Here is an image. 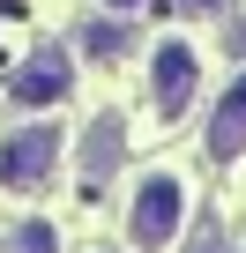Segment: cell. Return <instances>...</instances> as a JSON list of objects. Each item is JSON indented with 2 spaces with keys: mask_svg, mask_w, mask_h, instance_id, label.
Listing matches in <instances>:
<instances>
[{
  "mask_svg": "<svg viewBox=\"0 0 246 253\" xmlns=\"http://www.w3.org/2000/svg\"><path fill=\"white\" fill-rule=\"evenodd\" d=\"M179 216H187V186H179L172 171H149V179L135 186V209H127V238L149 253V246L179 238Z\"/></svg>",
  "mask_w": 246,
  "mask_h": 253,
  "instance_id": "1",
  "label": "cell"
},
{
  "mask_svg": "<svg viewBox=\"0 0 246 253\" xmlns=\"http://www.w3.org/2000/svg\"><path fill=\"white\" fill-rule=\"evenodd\" d=\"M194 89H201V60H194V45H187V38H164V45L149 52V97H157V112L179 119V112L194 104Z\"/></svg>",
  "mask_w": 246,
  "mask_h": 253,
  "instance_id": "2",
  "label": "cell"
},
{
  "mask_svg": "<svg viewBox=\"0 0 246 253\" xmlns=\"http://www.w3.org/2000/svg\"><path fill=\"white\" fill-rule=\"evenodd\" d=\"M67 82H75V60H67V45H38V52L15 67L8 97H15L23 112H38V104H60V97H67Z\"/></svg>",
  "mask_w": 246,
  "mask_h": 253,
  "instance_id": "3",
  "label": "cell"
},
{
  "mask_svg": "<svg viewBox=\"0 0 246 253\" xmlns=\"http://www.w3.org/2000/svg\"><path fill=\"white\" fill-rule=\"evenodd\" d=\"M60 164V126H23V134L0 142V186H38L45 171Z\"/></svg>",
  "mask_w": 246,
  "mask_h": 253,
  "instance_id": "4",
  "label": "cell"
},
{
  "mask_svg": "<svg viewBox=\"0 0 246 253\" xmlns=\"http://www.w3.org/2000/svg\"><path fill=\"white\" fill-rule=\"evenodd\" d=\"M119 149H127V119L104 112L90 134H82V179H90V186H104V179H112V164H119Z\"/></svg>",
  "mask_w": 246,
  "mask_h": 253,
  "instance_id": "5",
  "label": "cell"
},
{
  "mask_svg": "<svg viewBox=\"0 0 246 253\" xmlns=\"http://www.w3.org/2000/svg\"><path fill=\"white\" fill-rule=\"evenodd\" d=\"M246 149V75L224 89V104L209 112V157H239Z\"/></svg>",
  "mask_w": 246,
  "mask_h": 253,
  "instance_id": "6",
  "label": "cell"
},
{
  "mask_svg": "<svg viewBox=\"0 0 246 253\" xmlns=\"http://www.w3.org/2000/svg\"><path fill=\"white\" fill-rule=\"evenodd\" d=\"M82 52H90V60H127V52H135L127 15H97V23H82Z\"/></svg>",
  "mask_w": 246,
  "mask_h": 253,
  "instance_id": "7",
  "label": "cell"
},
{
  "mask_svg": "<svg viewBox=\"0 0 246 253\" xmlns=\"http://www.w3.org/2000/svg\"><path fill=\"white\" fill-rule=\"evenodd\" d=\"M52 246H60V231H52V223H38V216L8 231V253H52Z\"/></svg>",
  "mask_w": 246,
  "mask_h": 253,
  "instance_id": "8",
  "label": "cell"
},
{
  "mask_svg": "<svg viewBox=\"0 0 246 253\" xmlns=\"http://www.w3.org/2000/svg\"><path fill=\"white\" fill-rule=\"evenodd\" d=\"M216 8H231V0H179V15H216Z\"/></svg>",
  "mask_w": 246,
  "mask_h": 253,
  "instance_id": "9",
  "label": "cell"
},
{
  "mask_svg": "<svg viewBox=\"0 0 246 253\" xmlns=\"http://www.w3.org/2000/svg\"><path fill=\"white\" fill-rule=\"evenodd\" d=\"M224 45H231V60H239V52H246V15H239V23H231V30H224Z\"/></svg>",
  "mask_w": 246,
  "mask_h": 253,
  "instance_id": "10",
  "label": "cell"
},
{
  "mask_svg": "<svg viewBox=\"0 0 246 253\" xmlns=\"http://www.w3.org/2000/svg\"><path fill=\"white\" fill-rule=\"evenodd\" d=\"M104 8H119V15H127V8H142V0H104Z\"/></svg>",
  "mask_w": 246,
  "mask_h": 253,
  "instance_id": "11",
  "label": "cell"
},
{
  "mask_svg": "<svg viewBox=\"0 0 246 253\" xmlns=\"http://www.w3.org/2000/svg\"><path fill=\"white\" fill-rule=\"evenodd\" d=\"M194 253H224V246H216V238H209V246H194Z\"/></svg>",
  "mask_w": 246,
  "mask_h": 253,
  "instance_id": "12",
  "label": "cell"
}]
</instances>
